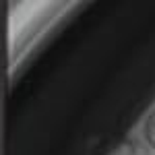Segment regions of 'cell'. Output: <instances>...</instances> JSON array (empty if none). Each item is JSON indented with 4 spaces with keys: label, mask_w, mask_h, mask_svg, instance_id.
Returning a JSON list of instances; mask_svg holds the SVG:
<instances>
[{
    "label": "cell",
    "mask_w": 155,
    "mask_h": 155,
    "mask_svg": "<svg viewBox=\"0 0 155 155\" xmlns=\"http://www.w3.org/2000/svg\"><path fill=\"white\" fill-rule=\"evenodd\" d=\"M110 155H145V151L137 141H124V143H120Z\"/></svg>",
    "instance_id": "6da1fadb"
},
{
    "label": "cell",
    "mask_w": 155,
    "mask_h": 155,
    "mask_svg": "<svg viewBox=\"0 0 155 155\" xmlns=\"http://www.w3.org/2000/svg\"><path fill=\"white\" fill-rule=\"evenodd\" d=\"M143 134H145V141L149 143V147H151V149H155V110L149 114V116H147V120H145Z\"/></svg>",
    "instance_id": "7a4b0ae2"
}]
</instances>
